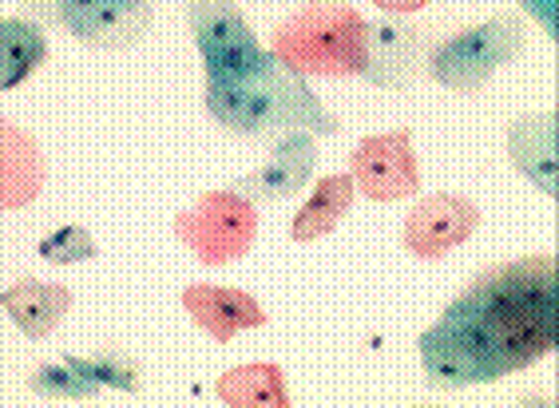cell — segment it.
I'll return each mask as SVG.
<instances>
[{
    "label": "cell",
    "instance_id": "3957f363",
    "mask_svg": "<svg viewBox=\"0 0 559 408\" xmlns=\"http://www.w3.org/2000/svg\"><path fill=\"white\" fill-rule=\"evenodd\" d=\"M270 52L294 72L349 80L366 68V16L342 0H306L274 28Z\"/></svg>",
    "mask_w": 559,
    "mask_h": 408
},
{
    "label": "cell",
    "instance_id": "30bf717a",
    "mask_svg": "<svg viewBox=\"0 0 559 408\" xmlns=\"http://www.w3.org/2000/svg\"><path fill=\"white\" fill-rule=\"evenodd\" d=\"M480 223H485V215H480L476 199H468V194H425L409 211L405 226H401V247L420 262H441L444 254L464 247Z\"/></svg>",
    "mask_w": 559,
    "mask_h": 408
},
{
    "label": "cell",
    "instance_id": "277c9868",
    "mask_svg": "<svg viewBox=\"0 0 559 408\" xmlns=\"http://www.w3.org/2000/svg\"><path fill=\"white\" fill-rule=\"evenodd\" d=\"M524 44L527 28L520 12H496L492 21L461 28L432 44L425 75L456 96H476L500 68L516 64L524 56Z\"/></svg>",
    "mask_w": 559,
    "mask_h": 408
},
{
    "label": "cell",
    "instance_id": "603a6c76",
    "mask_svg": "<svg viewBox=\"0 0 559 408\" xmlns=\"http://www.w3.org/2000/svg\"><path fill=\"white\" fill-rule=\"evenodd\" d=\"M369 4H377V9L389 12V16H413V12L429 9L432 0H369Z\"/></svg>",
    "mask_w": 559,
    "mask_h": 408
},
{
    "label": "cell",
    "instance_id": "5b68a950",
    "mask_svg": "<svg viewBox=\"0 0 559 408\" xmlns=\"http://www.w3.org/2000/svg\"><path fill=\"white\" fill-rule=\"evenodd\" d=\"M21 16L56 24L87 48L123 52L151 33L155 4L151 0H21Z\"/></svg>",
    "mask_w": 559,
    "mask_h": 408
},
{
    "label": "cell",
    "instance_id": "ba28073f",
    "mask_svg": "<svg viewBox=\"0 0 559 408\" xmlns=\"http://www.w3.org/2000/svg\"><path fill=\"white\" fill-rule=\"evenodd\" d=\"M437 33L429 24H413L405 16H381L366 21V68L361 80H369L381 92H405L425 75Z\"/></svg>",
    "mask_w": 559,
    "mask_h": 408
},
{
    "label": "cell",
    "instance_id": "4fadbf2b",
    "mask_svg": "<svg viewBox=\"0 0 559 408\" xmlns=\"http://www.w3.org/2000/svg\"><path fill=\"white\" fill-rule=\"evenodd\" d=\"M44 183H48L44 147L9 116H0V215L36 203Z\"/></svg>",
    "mask_w": 559,
    "mask_h": 408
},
{
    "label": "cell",
    "instance_id": "7c38bea8",
    "mask_svg": "<svg viewBox=\"0 0 559 408\" xmlns=\"http://www.w3.org/2000/svg\"><path fill=\"white\" fill-rule=\"evenodd\" d=\"M183 310L191 313V322L203 329L206 337H215L226 345L242 329H262L270 322L262 301L254 293L230 290V286H211V281H191L183 290Z\"/></svg>",
    "mask_w": 559,
    "mask_h": 408
},
{
    "label": "cell",
    "instance_id": "8992f818",
    "mask_svg": "<svg viewBox=\"0 0 559 408\" xmlns=\"http://www.w3.org/2000/svg\"><path fill=\"white\" fill-rule=\"evenodd\" d=\"M175 238L203 266H230L247 259L259 238V206L238 191H206L175 215Z\"/></svg>",
    "mask_w": 559,
    "mask_h": 408
},
{
    "label": "cell",
    "instance_id": "8fae6325",
    "mask_svg": "<svg viewBox=\"0 0 559 408\" xmlns=\"http://www.w3.org/2000/svg\"><path fill=\"white\" fill-rule=\"evenodd\" d=\"M318 167V140L313 131H286L274 140L266 163L254 167L250 175L235 179L230 191H238L242 199H250L254 206H274L294 199L298 191H306Z\"/></svg>",
    "mask_w": 559,
    "mask_h": 408
},
{
    "label": "cell",
    "instance_id": "7a4b0ae2",
    "mask_svg": "<svg viewBox=\"0 0 559 408\" xmlns=\"http://www.w3.org/2000/svg\"><path fill=\"white\" fill-rule=\"evenodd\" d=\"M203 104L218 128L238 140H278L286 131L342 135V123L313 96L310 80L274 52L235 80H206Z\"/></svg>",
    "mask_w": 559,
    "mask_h": 408
},
{
    "label": "cell",
    "instance_id": "ffe728a7",
    "mask_svg": "<svg viewBox=\"0 0 559 408\" xmlns=\"http://www.w3.org/2000/svg\"><path fill=\"white\" fill-rule=\"evenodd\" d=\"M84 376H92L96 385L119 388V393H140L143 388V369L135 357L119 353V349H96L92 357H68Z\"/></svg>",
    "mask_w": 559,
    "mask_h": 408
},
{
    "label": "cell",
    "instance_id": "9a60e30c",
    "mask_svg": "<svg viewBox=\"0 0 559 408\" xmlns=\"http://www.w3.org/2000/svg\"><path fill=\"white\" fill-rule=\"evenodd\" d=\"M72 301L75 298L68 286H56V281H40V278H21L0 293V310L9 313L28 341H44L68 317Z\"/></svg>",
    "mask_w": 559,
    "mask_h": 408
},
{
    "label": "cell",
    "instance_id": "9c48e42d",
    "mask_svg": "<svg viewBox=\"0 0 559 408\" xmlns=\"http://www.w3.org/2000/svg\"><path fill=\"white\" fill-rule=\"evenodd\" d=\"M349 179L357 194L373 203H401L420 191V167L413 151V131L397 128L385 135H369L349 155Z\"/></svg>",
    "mask_w": 559,
    "mask_h": 408
},
{
    "label": "cell",
    "instance_id": "2e32d148",
    "mask_svg": "<svg viewBox=\"0 0 559 408\" xmlns=\"http://www.w3.org/2000/svg\"><path fill=\"white\" fill-rule=\"evenodd\" d=\"M48 64V36L40 21L0 16V92L28 84Z\"/></svg>",
    "mask_w": 559,
    "mask_h": 408
},
{
    "label": "cell",
    "instance_id": "6da1fadb",
    "mask_svg": "<svg viewBox=\"0 0 559 408\" xmlns=\"http://www.w3.org/2000/svg\"><path fill=\"white\" fill-rule=\"evenodd\" d=\"M556 259L527 254L476 274L417 337L420 373L437 393L492 385L556 349Z\"/></svg>",
    "mask_w": 559,
    "mask_h": 408
},
{
    "label": "cell",
    "instance_id": "e0dca14e",
    "mask_svg": "<svg viewBox=\"0 0 559 408\" xmlns=\"http://www.w3.org/2000/svg\"><path fill=\"white\" fill-rule=\"evenodd\" d=\"M354 199H357V187L349 175H325V179H318L310 199L294 215L290 238L294 242H318V238L334 235L337 226H342V218L349 215Z\"/></svg>",
    "mask_w": 559,
    "mask_h": 408
},
{
    "label": "cell",
    "instance_id": "5bb4252c",
    "mask_svg": "<svg viewBox=\"0 0 559 408\" xmlns=\"http://www.w3.org/2000/svg\"><path fill=\"white\" fill-rule=\"evenodd\" d=\"M559 116L544 111V116H520L508 123V159L524 175L527 183L539 194L556 199L559 194Z\"/></svg>",
    "mask_w": 559,
    "mask_h": 408
},
{
    "label": "cell",
    "instance_id": "ac0fdd59",
    "mask_svg": "<svg viewBox=\"0 0 559 408\" xmlns=\"http://www.w3.org/2000/svg\"><path fill=\"white\" fill-rule=\"evenodd\" d=\"M218 400L230 408H290V388H286V373L274 361H259V365H238L226 369L215 385Z\"/></svg>",
    "mask_w": 559,
    "mask_h": 408
},
{
    "label": "cell",
    "instance_id": "44dd1931",
    "mask_svg": "<svg viewBox=\"0 0 559 408\" xmlns=\"http://www.w3.org/2000/svg\"><path fill=\"white\" fill-rule=\"evenodd\" d=\"M36 254H40L44 262H52V266H75V262L96 259L99 247L87 226H56L52 235L40 238Z\"/></svg>",
    "mask_w": 559,
    "mask_h": 408
},
{
    "label": "cell",
    "instance_id": "d6986e66",
    "mask_svg": "<svg viewBox=\"0 0 559 408\" xmlns=\"http://www.w3.org/2000/svg\"><path fill=\"white\" fill-rule=\"evenodd\" d=\"M28 388L44 400H92L99 393V385L92 376H84L72 361H44L28 376Z\"/></svg>",
    "mask_w": 559,
    "mask_h": 408
},
{
    "label": "cell",
    "instance_id": "7402d4cb",
    "mask_svg": "<svg viewBox=\"0 0 559 408\" xmlns=\"http://www.w3.org/2000/svg\"><path fill=\"white\" fill-rule=\"evenodd\" d=\"M520 9L527 12V16H536L539 24H544V36L548 40H556V0H520Z\"/></svg>",
    "mask_w": 559,
    "mask_h": 408
},
{
    "label": "cell",
    "instance_id": "52a82bcc",
    "mask_svg": "<svg viewBox=\"0 0 559 408\" xmlns=\"http://www.w3.org/2000/svg\"><path fill=\"white\" fill-rule=\"evenodd\" d=\"M183 12L199 60L206 68V80H235V75L262 64V56L270 52L259 44L235 0H187Z\"/></svg>",
    "mask_w": 559,
    "mask_h": 408
}]
</instances>
